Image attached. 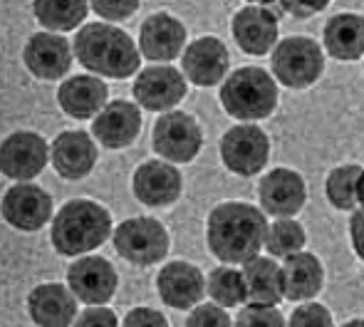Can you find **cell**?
Masks as SVG:
<instances>
[{
	"label": "cell",
	"mask_w": 364,
	"mask_h": 327,
	"mask_svg": "<svg viewBox=\"0 0 364 327\" xmlns=\"http://www.w3.org/2000/svg\"><path fill=\"white\" fill-rule=\"evenodd\" d=\"M245 3H253V5H268V3H273V0H245Z\"/></svg>",
	"instance_id": "41"
},
{
	"label": "cell",
	"mask_w": 364,
	"mask_h": 327,
	"mask_svg": "<svg viewBox=\"0 0 364 327\" xmlns=\"http://www.w3.org/2000/svg\"><path fill=\"white\" fill-rule=\"evenodd\" d=\"M305 228L292 218H278L275 223L268 226V236H265V248L275 258H288L305 248Z\"/></svg>",
	"instance_id": "30"
},
{
	"label": "cell",
	"mask_w": 364,
	"mask_h": 327,
	"mask_svg": "<svg viewBox=\"0 0 364 327\" xmlns=\"http://www.w3.org/2000/svg\"><path fill=\"white\" fill-rule=\"evenodd\" d=\"M117 270L109 260L100 258V255H87L80 258L77 263L70 265L68 270V283L70 290L75 293L77 300L90 305L109 303L112 295L117 290Z\"/></svg>",
	"instance_id": "11"
},
{
	"label": "cell",
	"mask_w": 364,
	"mask_h": 327,
	"mask_svg": "<svg viewBox=\"0 0 364 327\" xmlns=\"http://www.w3.org/2000/svg\"><path fill=\"white\" fill-rule=\"evenodd\" d=\"M28 313L38 327H70L77 318V298L60 283H45L30 293Z\"/></svg>",
	"instance_id": "19"
},
{
	"label": "cell",
	"mask_w": 364,
	"mask_h": 327,
	"mask_svg": "<svg viewBox=\"0 0 364 327\" xmlns=\"http://www.w3.org/2000/svg\"><path fill=\"white\" fill-rule=\"evenodd\" d=\"M233 327H285V320L275 305H245L238 313Z\"/></svg>",
	"instance_id": "31"
},
{
	"label": "cell",
	"mask_w": 364,
	"mask_h": 327,
	"mask_svg": "<svg viewBox=\"0 0 364 327\" xmlns=\"http://www.w3.org/2000/svg\"><path fill=\"white\" fill-rule=\"evenodd\" d=\"M181 173L164 161H146L134 171V196L146 206H171L181 196Z\"/></svg>",
	"instance_id": "21"
},
{
	"label": "cell",
	"mask_w": 364,
	"mask_h": 327,
	"mask_svg": "<svg viewBox=\"0 0 364 327\" xmlns=\"http://www.w3.org/2000/svg\"><path fill=\"white\" fill-rule=\"evenodd\" d=\"M48 164V144L35 132H15L0 144V171L15 181H30Z\"/></svg>",
	"instance_id": "9"
},
{
	"label": "cell",
	"mask_w": 364,
	"mask_h": 327,
	"mask_svg": "<svg viewBox=\"0 0 364 327\" xmlns=\"http://www.w3.org/2000/svg\"><path fill=\"white\" fill-rule=\"evenodd\" d=\"M3 218L18 231H40L53 216V198L35 183H18L3 196Z\"/></svg>",
	"instance_id": "12"
},
{
	"label": "cell",
	"mask_w": 364,
	"mask_h": 327,
	"mask_svg": "<svg viewBox=\"0 0 364 327\" xmlns=\"http://www.w3.org/2000/svg\"><path fill=\"white\" fill-rule=\"evenodd\" d=\"M107 85L90 75H77L70 77L63 87L58 90L60 107L68 112L75 119H90L97 112H102L107 107Z\"/></svg>",
	"instance_id": "24"
},
{
	"label": "cell",
	"mask_w": 364,
	"mask_h": 327,
	"mask_svg": "<svg viewBox=\"0 0 364 327\" xmlns=\"http://www.w3.org/2000/svg\"><path fill=\"white\" fill-rule=\"evenodd\" d=\"M33 10L48 30L68 33L87 18V0H33Z\"/></svg>",
	"instance_id": "27"
},
{
	"label": "cell",
	"mask_w": 364,
	"mask_h": 327,
	"mask_svg": "<svg viewBox=\"0 0 364 327\" xmlns=\"http://www.w3.org/2000/svg\"><path fill=\"white\" fill-rule=\"evenodd\" d=\"M357 203H362V211H364V168H362L360 183H357Z\"/></svg>",
	"instance_id": "39"
},
{
	"label": "cell",
	"mask_w": 364,
	"mask_h": 327,
	"mask_svg": "<svg viewBox=\"0 0 364 327\" xmlns=\"http://www.w3.org/2000/svg\"><path fill=\"white\" fill-rule=\"evenodd\" d=\"M186 95V80L171 65L146 68L134 82V100L149 112H168Z\"/></svg>",
	"instance_id": "13"
},
{
	"label": "cell",
	"mask_w": 364,
	"mask_h": 327,
	"mask_svg": "<svg viewBox=\"0 0 364 327\" xmlns=\"http://www.w3.org/2000/svg\"><path fill=\"white\" fill-rule=\"evenodd\" d=\"M156 288L168 308L186 310V308H196L201 303L203 290H206V280H203V273L196 265L176 260V263H168L159 270Z\"/></svg>",
	"instance_id": "15"
},
{
	"label": "cell",
	"mask_w": 364,
	"mask_h": 327,
	"mask_svg": "<svg viewBox=\"0 0 364 327\" xmlns=\"http://www.w3.org/2000/svg\"><path fill=\"white\" fill-rule=\"evenodd\" d=\"M183 43H186V28L173 15L154 13L151 18L141 23L139 48L146 60L168 63V60L181 55Z\"/></svg>",
	"instance_id": "18"
},
{
	"label": "cell",
	"mask_w": 364,
	"mask_h": 327,
	"mask_svg": "<svg viewBox=\"0 0 364 327\" xmlns=\"http://www.w3.org/2000/svg\"><path fill=\"white\" fill-rule=\"evenodd\" d=\"M53 166L63 178H85L97 164V146L85 132H63L53 141Z\"/></svg>",
	"instance_id": "22"
},
{
	"label": "cell",
	"mask_w": 364,
	"mask_h": 327,
	"mask_svg": "<svg viewBox=\"0 0 364 327\" xmlns=\"http://www.w3.org/2000/svg\"><path fill=\"white\" fill-rule=\"evenodd\" d=\"M280 268H283V298L292 303H307L322 290L325 270L312 253L300 250L295 255H288Z\"/></svg>",
	"instance_id": "23"
},
{
	"label": "cell",
	"mask_w": 364,
	"mask_h": 327,
	"mask_svg": "<svg viewBox=\"0 0 364 327\" xmlns=\"http://www.w3.org/2000/svg\"><path fill=\"white\" fill-rule=\"evenodd\" d=\"M114 248L134 265H154L166 258L168 233L154 218H129L114 231Z\"/></svg>",
	"instance_id": "6"
},
{
	"label": "cell",
	"mask_w": 364,
	"mask_h": 327,
	"mask_svg": "<svg viewBox=\"0 0 364 327\" xmlns=\"http://www.w3.org/2000/svg\"><path fill=\"white\" fill-rule=\"evenodd\" d=\"M183 75L191 85L213 87L225 77L228 70V50L218 38H198L183 53Z\"/></svg>",
	"instance_id": "17"
},
{
	"label": "cell",
	"mask_w": 364,
	"mask_h": 327,
	"mask_svg": "<svg viewBox=\"0 0 364 327\" xmlns=\"http://www.w3.org/2000/svg\"><path fill=\"white\" fill-rule=\"evenodd\" d=\"M362 168L357 164H345L330 171L325 183L327 201L340 211H350L357 206V183H360Z\"/></svg>",
	"instance_id": "29"
},
{
	"label": "cell",
	"mask_w": 364,
	"mask_h": 327,
	"mask_svg": "<svg viewBox=\"0 0 364 327\" xmlns=\"http://www.w3.org/2000/svg\"><path fill=\"white\" fill-rule=\"evenodd\" d=\"M325 50L335 60H360L364 58V18L357 13H340L327 20Z\"/></svg>",
	"instance_id": "25"
},
{
	"label": "cell",
	"mask_w": 364,
	"mask_h": 327,
	"mask_svg": "<svg viewBox=\"0 0 364 327\" xmlns=\"http://www.w3.org/2000/svg\"><path fill=\"white\" fill-rule=\"evenodd\" d=\"M201 127L186 112H164L154 124V149L166 161H193L201 151Z\"/></svg>",
	"instance_id": "8"
},
{
	"label": "cell",
	"mask_w": 364,
	"mask_h": 327,
	"mask_svg": "<svg viewBox=\"0 0 364 327\" xmlns=\"http://www.w3.org/2000/svg\"><path fill=\"white\" fill-rule=\"evenodd\" d=\"M206 290L213 303L220 305V308H238L240 303L248 300V288H245L243 270L228 268V265L211 270Z\"/></svg>",
	"instance_id": "28"
},
{
	"label": "cell",
	"mask_w": 364,
	"mask_h": 327,
	"mask_svg": "<svg viewBox=\"0 0 364 327\" xmlns=\"http://www.w3.org/2000/svg\"><path fill=\"white\" fill-rule=\"evenodd\" d=\"M122 327H168V323L159 310L134 308L129 315H127V320L122 323Z\"/></svg>",
	"instance_id": "36"
},
{
	"label": "cell",
	"mask_w": 364,
	"mask_h": 327,
	"mask_svg": "<svg viewBox=\"0 0 364 327\" xmlns=\"http://www.w3.org/2000/svg\"><path fill=\"white\" fill-rule=\"evenodd\" d=\"M112 233V216L95 201L77 198L60 208L53 221V245L60 255H82L100 248Z\"/></svg>",
	"instance_id": "3"
},
{
	"label": "cell",
	"mask_w": 364,
	"mask_h": 327,
	"mask_svg": "<svg viewBox=\"0 0 364 327\" xmlns=\"http://www.w3.org/2000/svg\"><path fill=\"white\" fill-rule=\"evenodd\" d=\"M233 40L245 55L270 53L278 45V15L265 5H245L233 15Z\"/></svg>",
	"instance_id": "10"
},
{
	"label": "cell",
	"mask_w": 364,
	"mask_h": 327,
	"mask_svg": "<svg viewBox=\"0 0 364 327\" xmlns=\"http://www.w3.org/2000/svg\"><path fill=\"white\" fill-rule=\"evenodd\" d=\"M248 300L255 305H278L283 300V268L273 258L255 255L243 263Z\"/></svg>",
	"instance_id": "26"
},
{
	"label": "cell",
	"mask_w": 364,
	"mask_h": 327,
	"mask_svg": "<svg viewBox=\"0 0 364 327\" xmlns=\"http://www.w3.org/2000/svg\"><path fill=\"white\" fill-rule=\"evenodd\" d=\"M280 5L292 18H312V15L322 13L330 5V0H280Z\"/></svg>",
	"instance_id": "37"
},
{
	"label": "cell",
	"mask_w": 364,
	"mask_h": 327,
	"mask_svg": "<svg viewBox=\"0 0 364 327\" xmlns=\"http://www.w3.org/2000/svg\"><path fill=\"white\" fill-rule=\"evenodd\" d=\"M73 327H119L117 323V315L109 308H102V305H92L87 308L80 318L75 320Z\"/></svg>",
	"instance_id": "35"
},
{
	"label": "cell",
	"mask_w": 364,
	"mask_h": 327,
	"mask_svg": "<svg viewBox=\"0 0 364 327\" xmlns=\"http://www.w3.org/2000/svg\"><path fill=\"white\" fill-rule=\"evenodd\" d=\"M342 327H364V320H350V323H345Z\"/></svg>",
	"instance_id": "40"
},
{
	"label": "cell",
	"mask_w": 364,
	"mask_h": 327,
	"mask_svg": "<svg viewBox=\"0 0 364 327\" xmlns=\"http://www.w3.org/2000/svg\"><path fill=\"white\" fill-rule=\"evenodd\" d=\"M270 156V139L255 124H235L220 139V159L238 176H255Z\"/></svg>",
	"instance_id": "7"
},
{
	"label": "cell",
	"mask_w": 364,
	"mask_h": 327,
	"mask_svg": "<svg viewBox=\"0 0 364 327\" xmlns=\"http://www.w3.org/2000/svg\"><path fill=\"white\" fill-rule=\"evenodd\" d=\"M230 323L233 320L228 318L225 308H220L216 303L196 305L186 318V327H230Z\"/></svg>",
	"instance_id": "33"
},
{
	"label": "cell",
	"mask_w": 364,
	"mask_h": 327,
	"mask_svg": "<svg viewBox=\"0 0 364 327\" xmlns=\"http://www.w3.org/2000/svg\"><path fill=\"white\" fill-rule=\"evenodd\" d=\"M97 15L107 20H127L136 13L139 0H90Z\"/></svg>",
	"instance_id": "34"
},
{
	"label": "cell",
	"mask_w": 364,
	"mask_h": 327,
	"mask_svg": "<svg viewBox=\"0 0 364 327\" xmlns=\"http://www.w3.org/2000/svg\"><path fill=\"white\" fill-rule=\"evenodd\" d=\"M350 238L355 253L364 260V211H357L350 221Z\"/></svg>",
	"instance_id": "38"
},
{
	"label": "cell",
	"mask_w": 364,
	"mask_h": 327,
	"mask_svg": "<svg viewBox=\"0 0 364 327\" xmlns=\"http://www.w3.org/2000/svg\"><path fill=\"white\" fill-rule=\"evenodd\" d=\"M25 65L35 77L60 80L73 68V50L60 35L38 33L25 45Z\"/></svg>",
	"instance_id": "20"
},
{
	"label": "cell",
	"mask_w": 364,
	"mask_h": 327,
	"mask_svg": "<svg viewBox=\"0 0 364 327\" xmlns=\"http://www.w3.org/2000/svg\"><path fill=\"white\" fill-rule=\"evenodd\" d=\"M258 198L263 203L265 213L278 218H290L295 213H300V208L305 206L307 188L297 171H292V168H273L260 181Z\"/></svg>",
	"instance_id": "14"
},
{
	"label": "cell",
	"mask_w": 364,
	"mask_h": 327,
	"mask_svg": "<svg viewBox=\"0 0 364 327\" xmlns=\"http://www.w3.org/2000/svg\"><path fill=\"white\" fill-rule=\"evenodd\" d=\"M265 236H268L265 213L250 203H220L208 216V248L223 263H248L250 258L260 255Z\"/></svg>",
	"instance_id": "1"
},
{
	"label": "cell",
	"mask_w": 364,
	"mask_h": 327,
	"mask_svg": "<svg viewBox=\"0 0 364 327\" xmlns=\"http://www.w3.org/2000/svg\"><path fill=\"white\" fill-rule=\"evenodd\" d=\"M220 104L233 119H265L278 107V85L263 68H240L220 85Z\"/></svg>",
	"instance_id": "4"
},
{
	"label": "cell",
	"mask_w": 364,
	"mask_h": 327,
	"mask_svg": "<svg viewBox=\"0 0 364 327\" xmlns=\"http://www.w3.org/2000/svg\"><path fill=\"white\" fill-rule=\"evenodd\" d=\"M141 132V112L136 104L124 100H117L107 104L100 114L95 117L92 134L107 149H124L139 136Z\"/></svg>",
	"instance_id": "16"
},
{
	"label": "cell",
	"mask_w": 364,
	"mask_h": 327,
	"mask_svg": "<svg viewBox=\"0 0 364 327\" xmlns=\"http://www.w3.org/2000/svg\"><path fill=\"white\" fill-rule=\"evenodd\" d=\"M273 75L290 90H305L320 80L325 70V55L322 48L312 38L292 35L280 40L273 48Z\"/></svg>",
	"instance_id": "5"
},
{
	"label": "cell",
	"mask_w": 364,
	"mask_h": 327,
	"mask_svg": "<svg viewBox=\"0 0 364 327\" xmlns=\"http://www.w3.org/2000/svg\"><path fill=\"white\" fill-rule=\"evenodd\" d=\"M75 58L90 73L124 80L139 70V50L124 30L114 25L92 23L75 35Z\"/></svg>",
	"instance_id": "2"
},
{
	"label": "cell",
	"mask_w": 364,
	"mask_h": 327,
	"mask_svg": "<svg viewBox=\"0 0 364 327\" xmlns=\"http://www.w3.org/2000/svg\"><path fill=\"white\" fill-rule=\"evenodd\" d=\"M290 327H335V320L325 305L305 303L290 315Z\"/></svg>",
	"instance_id": "32"
}]
</instances>
